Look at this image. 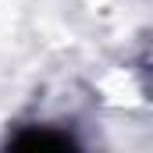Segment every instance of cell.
<instances>
[{"label":"cell","instance_id":"cell-1","mask_svg":"<svg viewBox=\"0 0 153 153\" xmlns=\"http://www.w3.org/2000/svg\"><path fill=\"white\" fill-rule=\"evenodd\" d=\"M14 146H53V150H68L71 139L68 135H53V132H25L14 139Z\"/></svg>","mask_w":153,"mask_h":153}]
</instances>
